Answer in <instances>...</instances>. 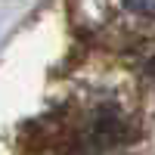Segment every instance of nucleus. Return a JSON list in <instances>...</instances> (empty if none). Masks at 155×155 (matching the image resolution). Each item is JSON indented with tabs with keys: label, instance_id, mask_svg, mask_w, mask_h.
Segmentation results:
<instances>
[{
	"label": "nucleus",
	"instance_id": "1",
	"mask_svg": "<svg viewBox=\"0 0 155 155\" xmlns=\"http://www.w3.org/2000/svg\"><path fill=\"white\" fill-rule=\"evenodd\" d=\"M124 6L140 16H155V0H124Z\"/></svg>",
	"mask_w": 155,
	"mask_h": 155
}]
</instances>
